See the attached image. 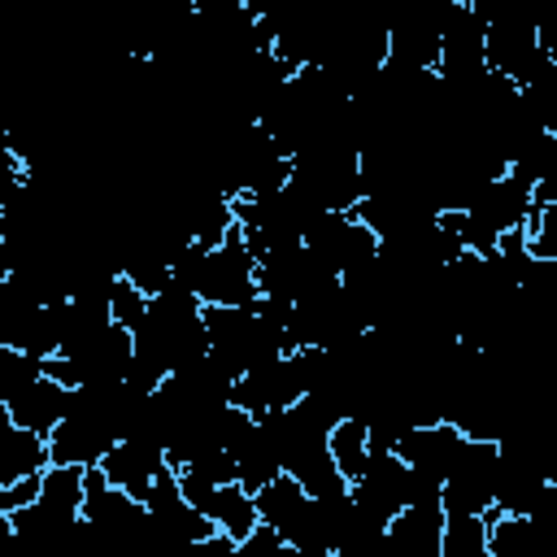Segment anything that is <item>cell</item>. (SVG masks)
<instances>
[{"instance_id": "44dd1931", "label": "cell", "mask_w": 557, "mask_h": 557, "mask_svg": "<svg viewBox=\"0 0 557 557\" xmlns=\"http://www.w3.org/2000/svg\"><path fill=\"white\" fill-rule=\"evenodd\" d=\"M39 487H44V474H35V479H17V483L0 487V513H17V509L35 505V500H39Z\"/></svg>"}, {"instance_id": "603a6c76", "label": "cell", "mask_w": 557, "mask_h": 557, "mask_svg": "<svg viewBox=\"0 0 557 557\" xmlns=\"http://www.w3.org/2000/svg\"><path fill=\"white\" fill-rule=\"evenodd\" d=\"M235 548H239V544H235L231 535H222V531H218V535H209V540L183 544V553H178V557H235Z\"/></svg>"}, {"instance_id": "8fae6325", "label": "cell", "mask_w": 557, "mask_h": 557, "mask_svg": "<svg viewBox=\"0 0 557 557\" xmlns=\"http://www.w3.org/2000/svg\"><path fill=\"white\" fill-rule=\"evenodd\" d=\"M326 448H331V457H335V470L348 479V487L366 474V466H370V426H366V418H344V422H335V431L326 435Z\"/></svg>"}, {"instance_id": "7c38bea8", "label": "cell", "mask_w": 557, "mask_h": 557, "mask_svg": "<svg viewBox=\"0 0 557 557\" xmlns=\"http://www.w3.org/2000/svg\"><path fill=\"white\" fill-rule=\"evenodd\" d=\"M235 461H239V487H244L248 496H257L261 487H270V483L283 474V453H278L261 431H252V440H244V444L235 448Z\"/></svg>"}, {"instance_id": "ba28073f", "label": "cell", "mask_w": 557, "mask_h": 557, "mask_svg": "<svg viewBox=\"0 0 557 557\" xmlns=\"http://www.w3.org/2000/svg\"><path fill=\"white\" fill-rule=\"evenodd\" d=\"M52 466V448L48 435L39 431H22L4 418V435H0V487L17 483V479H35Z\"/></svg>"}, {"instance_id": "3957f363", "label": "cell", "mask_w": 557, "mask_h": 557, "mask_svg": "<svg viewBox=\"0 0 557 557\" xmlns=\"http://www.w3.org/2000/svg\"><path fill=\"white\" fill-rule=\"evenodd\" d=\"M405 487H409V466L396 453H370L366 474L348 487L352 505L379 522H392L405 509Z\"/></svg>"}, {"instance_id": "5b68a950", "label": "cell", "mask_w": 557, "mask_h": 557, "mask_svg": "<svg viewBox=\"0 0 557 557\" xmlns=\"http://www.w3.org/2000/svg\"><path fill=\"white\" fill-rule=\"evenodd\" d=\"M461 440H466V435H461V426H457V422L413 426V431L396 444V457H400L409 470H418V474H426V479L444 483V479L453 474V457H457Z\"/></svg>"}, {"instance_id": "cb8c5ba5", "label": "cell", "mask_w": 557, "mask_h": 557, "mask_svg": "<svg viewBox=\"0 0 557 557\" xmlns=\"http://www.w3.org/2000/svg\"><path fill=\"white\" fill-rule=\"evenodd\" d=\"M535 39H540V52L557 65V17H544V22H535Z\"/></svg>"}, {"instance_id": "2e32d148", "label": "cell", "mask_w": 557, "mask_h": 557, "mask_svg": "<svg viewBox=\"0 0 557 557\" xmlns=\"http://www.w3.org/2000/svg\"><path fill=\"white\" fill-rule=\"evenodd\" d=\"M44 374V361L17 352V348H0V405L13 400L22 387H30Z\"/></svg>"}, {"instance_id": "30bf717a", "label": "cell", "mask_w": 557, "mask_h": 557, "mask_svg": "<svg viewBox=\"0 0 557 557\" xmlns=\"http://www.w3.org/2000/svg\"><path fill=\"white\" fill-rule=\"evenodd\" d=\"M257 513H261V522L265 527H274L283 540H287V531L309 513V505H313V496L292 479V474H278L270 487H261L257 496Z\"/></svg>"}, {"instance_id": "8992f818", "label": "cell", "mask_w": 557, "mask_h": 557, "mask_svg": "<svg viewBox=\"0 0 557 557\" xmlns=\"http://www.w3.org/2000/svg\"><path fill=\"white\" fill-rule=\"evenodd\" d=\"M170 461H165V448H157V444H144V440H122L109 457H104V479L113 483V487H122L126 496H135V500H144V492L152 487V479L165 470Z\"/></svg>"}, {"instance_id": "d6986e66", "label": "cell", "mask_w": 557, "mask_h": 557, "mask_svg": "<svg viewBox=\"0 0 557 557\" xmlns=\"http://www.w3.org/2000/svg\"><path fill=\"white\" fill-rule=\"evenodd\" d=\"M183 470H191V474H200V479H209V483H218V487L239 483V461H235L231 448H209V453H200V457H196L191 466H183Z\"/></svg>"}, {"instance_id": "9a60e30c", "label": "cell", "mask_w": 557, "mask_h": 557, "mask_svg": "<svg viewBox=\"0 0 557 557\" xmlns=\"http://www.w3.org/2000/svg\"><path fill=\"white\" fill-rule=\"evenodd\" d=\"M487 531H492L487 518H448L444 522L440 557H492Z\"/></svg>"}, {"instance_id": "4fadbf2b", "label": "cell", "mask_w": 557, "mask_h": 557, "mask_svg": "<svg viewBox=\"0 0 557 557\" xmlns=\"http://www.w3.org/2000/svg\"><path fill=\"white\" fill-rule=\"evenodd\" d=\"M209 518H213V522H218V531H222V535H231L235 544H239V540H248V535L261 527L257 500H252V496H248L239 483H231V487H218Z\"/></svg>"}, {"instance_id": "277c9868", "label": "cell", "mask_w": 557, "mask_h": 557, "mask_svg": "<svg viewBox=\"0 0 557 557\" xmlns=\"http://www.w3.org/2000/svg\"><path fill=\"white\" fill-rule=\"evenodd\" d=\"M0 409H4V418H9L13 426L52 435V431L65 422V413H70V387L57 383L52 374H39L30 387H22V392H17L13 400H4Z\"/></svg>"}, {"instance_id": "5bb4252c", "label": "cell", "mask_w": 557, "mask_h": 557, "mask_svg": "<svg viewBox=\"0 0 557 557\" xmlns=\"http://www.w3.org/2000/svg\"><path fill=\"white\" fill-rule=\"evenodd\" d=\"M509 174L522 178V183H544L548 174H557V135L540 131L531 139H522L513 152H509Z\"/></svg>"}, {"instance_id": "e0dca14e", "label": "cell", "mask_w": 557, "mask_h": 557, "mask_svg": "<svg viewBox=\"0 0 557 557\" xmlns=\"http://www.w3.org/2000/svg\"><path fill=\"white\" fill-rule=\"evenodd\" d=\"M122 278H131L148 300L152 296H161V292H170V265L157 257V252H139V257H131L126 265H122Z\"/></svg>"}, {"instance_id": "52a82bcc", "label": "cell", "mask_w": 557, "mask_h": 557, "mask_svg": "<svg viewBox=\"0 0 557 557\" xmlns=\"http://www.w3.org/2000/svg\"><path fill=\"white\" fill-rule=\"evenodd\" d=\"M470 213L487 218L500 235H505V231H522L527 218L535 213V205H531V183H522V178H513V174H500V178H492V183L483 187V196L470 205Z\"/></svg>"}, {"instance_id": "ffe728a7", "label": "cell", "mask_w": 557, "mask_h": 557, "mask_svg": "<svg viewBox=\"0 0 557 557\" xmlns=\"http://www.w3.org/2000/svg\"><path fill=\"white\" fill-rule=\"evenodd\" d=\"M527 239H531V257L557 261V205L535 209V213L527 218Z\"/></svg>"}, {"instance_id": "6da1fadb", "label": "cell", "mask_w": 557, "mask_h": 557, "mask_svg": "<svg viewBox=\"0 0 557 557\" xmlns=\"http://www.w3.org/2000/svg\"><path fill=\"white\" fill-rule=\"evenodd\" d=\"M305 248L339 278L366 270L379 261V235L357 218V213H322L309 235H305Z\"/></svg>"}, {"instance_id": "9c48e42d", "label": "cell", "mask_w": 557, "mask_h": 557, "mask_svg": "<svg viewBox=\"0 0 557 557\" xmlns=\"http://www.w3.org/2000/svg\"><path fill=\"white\" fill-rule=\"evenodd\" d=\"M83 500H87V470L83 466H48L44 470L39 509H48L57 522L74 527L83 518Z\"/></svg>"}, {"instance_id": "7a4b0ae2", "label": "cell", "mask_w": 557, "mask_h": 557, "mask_svg": "<svg viewBox=\"0 0 557 557\" xmlns=\"http://www.w3.org/2000/svg\"><path fill=\"white\" fill-rule=\"evenodd\" d=\"M257 296H261V287H257V257L244 244V226H235L226 235V244L213 248L209 261H205L200 300L205 305H226V309H248Z\"/></svg>"}, {"instance_id": "7402d4cb", "label": "cell", "mask_w": 557, "mask_h": 557, "mask_svg": "<svg viewBox=\"0 0 557 557\" xmlns=\"http://www.w3.org/2000/svg\"><path fill=\"white\" fill-rule=\"evenodd\" d=\"M278 553H283V535L265 522L248 540H239V548H235V557H278Z\"/></svg>"}, {"instance_id": "ac0fdd59", "label": "cell", "mask_w": 557, "mask_h": 557, "mask_svg": "<svg viewBox=\"0 0 557 557\" xmlns=\"http://www.w3.org/2000/svg\"><path fill=\"white\" fill-rule=\"evenodd\" d=\"M113 322L117 326H126V331H135L144 318H148V296L131 283V278H122V270H117V287H113Z\"/></svg>"}]
</instances>
